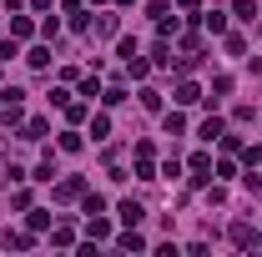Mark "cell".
<instances>
[{"label":"cell","instance_id":"1","mask_svg":"<svg viewBox=\"0 0 262 257\" xmlns=\"http://www.w3.org/2000/svg\"><path fill=\"white\" fill-rule=\"evenodd\" d=\"M196 136H202V141H222V136H227V121H222V116H207Z\"/></svg>","mask_w":262,"mask_h":257},{"label":"cell","instance_id":"2","mask_svg":"<svg viewBox=\"0 0 262 257\" xmlns=\"http://www.w3.org/2000/svg\"><path fill=\"white\" fill-rule=\"evenodd\" d=\"M232 242H237V247H257V232L247 222H232Z\"/></svg>","mask_w":262,"mask_h":257},{"label":"cell","instance_id":"3","mask_svg":"<svg viewBox=\"0 0 262 257\" xmlns=\"http://www.w3.org/2000/svg\"><path fill=\"white\" fill-rule=\"evenodd\" d=\"M202 26H207L212 35H227V15H222V10H207V15H202Z\"/></svg>","mask_w":262,"mask_h":257},{"label":"cell","instance_id":"4","mask_svg":"<svg viewBox=\"0 0 262 257\" xmlns=\"http://www.w3.org/2000/svg\"><path fill=\"white\" fill-rule=\"evenodd\" d=\"M116 212H121V222H126V227H136V222H141V217H146V212H141V207H136V202H121V207H116Z\"/></svg>","mask_w":262,"mask_h":257},{"label":"cell","instance_id":"5","mask_svg":"<svg viewBox=\"0 0 262 257\" xmlns=\"http://www.w3.org/2000/svg\"><path fill=\"white\" fill-rule=\"evenodd\" d=\"M207 172H212V157L196 152V157H192V177H196V182H207Z\"/></svg>","mask_w":262,"mask_h":257},{"label":"cell","instance_id":"6","mask_svg":"<svg viewBox=\"0 0 262 257\" xmlns=\"http://www.w3.org/2000/svg\"><path fill=\"white\" fill-rule=\"evenodd\" d=\"M177 101H182V106H192V101H202V91H196L192 81H182V86H177Z\"/></svg>","mask_w":262,"mask_h":257},{"label":"cell","instance_id":"7","mask_svg":"<svg viewBox=\"0 0 262 257\" xmlns=\"http://www.w3.org/2000/svg\"><path fill=\"white\" fill-rule=\"evenodd\" d=\"M56 197H61V202H71V197H81V182H76V177H66L61 187H56Z\"/></svg>","mask_w":262,"mask_h":257},{"label":"cell","instance_id":"8","mask_svg":"<svg viewBox=\"0 0 262 257\" xmlns=\"http://www.w3.org/2000/svg\"><path fill=\"white\" fill-rule=\"evenodd\" d=\"M66 121H71V126L86 121V101H66Z\"/></svg>","mask_w":262,"mask_h":257},{"label":"cell","instance_id":"9","mask_svg":"<svg viewBox=\"0 0 262 257\" xmlns=\"http://www.w3.org/2000/svg\"><path fill=\"white\" fill-rule=\"evenodd\" d=\"M126 71H131V81H146V71H151V66L141 61V56H131V61H126Z\"/></svg>","mask_w":262,"mask_h":257},{"label":"cell","instance_id":"10","mask_svg":"<svg viewBox=\"0 0 262 257\" xmlns=\"http://www.w3.org/2000/svg\"><path fill=\"white\" fill-rule=\"evenodd\" d=\"M26 61H31L35 71H46V66H51V51H46V46H35V51H31V56H26Z\"/></svg>","mask_w":262,"mask_h":257},{"label":"cell","instance_id":"11","mask_svg":"<svg viewBox=\"0 0 262 257\" xmlns=\"http://www.w3.org/2000/svg\"><path fill=\"white\" fill-rule=\"evenodd\" d=\"M10 35H15V40H26V35H31V20H26V15H15V20H10Z\"/></svg>","mask_w":262,"mask_h":257},{"label":"cell","instance_id":"12","mask_svg":"<svg viewBox=\"0 0 262 257\" xmlns=\"http://www.w3.org/2000/svg\"><path fill=\"white\" fill-rule=\"evenodd\" d=\"M40 136H46V121H40V116H35V121H26V141H40Z\"/></svg>","mask_w":262,"mask_h":257},{"label":"cell","instance_id":"13","mask_svg":"<svg viewBox=\"0 0 262 257\" xmlns=\"http://www.w3.org/2000/svg\"><path fill=\"white\" fill-rule=\"evenodd\" d=\"M141 106H146V111H162V96H157V91L146 86V91H141Z\"/></svg>","mask_w":262,"mask_h":257},{"label":"cell","instance_id":"14","mask_svg":"<svg viewBox=\"0 0 262 257\" xmlns=\"http://www.w3.org/2000/svg\"><path fill=\"white\" fill-rule=\"evenodd\" d=\"M101 101H106V106H121V101H126V91H121V86H111V91H101Z\"/></svg>","mask_w":262,"mask_h":257},{"label":"cell","instance_id":"15","mask_svg":"<svg viewBox=\"0 0 262 257\" xmlns=\"http://www.w3.org/2000/svg\"><path fill=\"white\" fill-rule=\"evenodd\" d=\"M232 10H237V15H242V20H252V15H257V5H252V0H237V5H232Z\"/></svg>","mask_w":262,"mask_h":257},{"label":"cell","instance_id":"16","mask_svg":"<svg viewBox=\"0 0 262 257\" xmlns=\"http://www.w3.org/2000/svg\"><path fill=\"white\" fill-rule=\"evenodd\" d=\"M247 161H252V166H262V146H252V152H247Z\"/></svg>","mask_w":262,"mask_h":257},{"label":"cell","instance_id":"17","mask_svg":"<svg viewBox=\"0 0 262 257\" xmlns=\"http://www.w3.org/2000/svg\"><path fill=\"white\" fill-rule=\"evenodd\" d=\"M177 5H182V10H196V0H177Z\"/></svg>","mask_w":262,"mask_h":257}]
</instances>
